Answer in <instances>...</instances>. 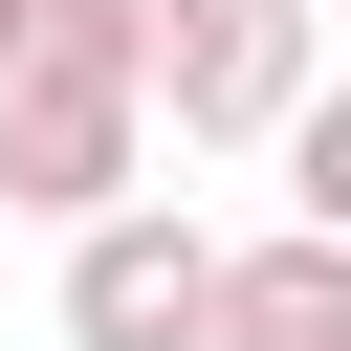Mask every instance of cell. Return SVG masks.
Returning <instances> with one entry per match:
<instances>
[{"label": "cell", "instance_id": "6da1fadb", "mask_svg": "<svg viewBox=\"0 0 351 351\" xmlns=\"http://www.w3.org/2000/svg\"><path fill=\"white\" fill-rule=\"evenodd\" d=\"M154 176V88L88 44H0V219H88Z\"/></svg>", "mask_w": 351, "mask_h": 351}, {"label": "cell", "instance_id": "7a4b0ae2", "mask_svg": "<svg viewBox=\"0 0 351 351\" xmlns=\"http://www.w3.org/2000/svg\"><path fill=\"white\" fill-rule=\"evenodd\" d=\"M307 44H329V0H154L132 88H154L197 154H263V132H285V88H307Z\"/></svg>", "mask_w": 351, "mask_h": 351}, {"label": "cell", "instance_id": "3957f363", "mask_svg": "<svg viewBox=\"0 0 351 351\" xmlns=\"http://www.w3.org/2000/svg\"><path fill=\"white\" fill-rule=\"evenodd\" d=\"M197 285H219V241L176 197H88L66 219V351H197Z\"/></svg>", "mask_w": 351, "mask_h": 351}, {"label": "cell", "instance_id": "277c9868", "mask_svg": "<svg viewBox=\"0 0 351 351\" xmlns=\"http://www.w3.org/2000/svg\"><path fill=\"white\" fill-rule=\"evenodd\" d=\"M197 351H351V241H329V219H285V241H219V285H197Z\"/></svg>", "mask_w": 351, "mask_h": 351}, {"label": "cell", "instance_id": "5b68a950", "mask_svg": "<svg viewBox=\"0 0 351 351\" xmlns=\"http://www.w3.org/2000/svg\"><path fill=\"white\" fill-rule=\"evenodd\" d=\"M263 154H285V219H329V241H351V88H329V66L285 88V132H263Z\"/></svg>", "mask_w": 351, "mask_h": 351}, {"label": "cell", "instance_id": "8992f818", "mask_svg": "<svg viewBox=\"0 0 351 351\" xmlns=\"http://www.w3.org/2000/svg\"><path fill=\"white\" fill-rule=\"evenodd\" d=\"M0 44H22V0H0Z\"/></svg>", "mask_w": 351, "mask_h": 351}]
</instances>
